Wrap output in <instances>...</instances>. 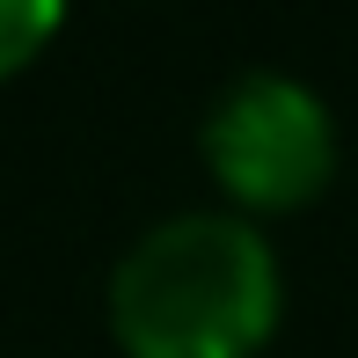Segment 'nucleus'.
<instances>
[{
  "label": "nucleus",
  "instance_id": "1",
  "mask_svg": "<svg viewBox=\"0 0 358 358\" xmlns=\"http://www.w3.org/2000/svg\"><path fill=\"white\" fill-rule=\"evenodd\" d=\"M124 358H256L278 336L285 271L241 213H169L117 256L103 292Z\"/></svg>",
  "mask_w": 358,
  "mask_h": 358
},
{
  "label": "nucleus",
  "instance_id": "3",
  "mask_svg": "<svg viewBox=\"0 0 358 358\" xmlns=\"http://www.w3.org/2000/svg\"><path fill=\"white\" fill-rule=\"evenodd\" d=\"M59 22H66V15H59L52 0H0V80L37 66L44 44L59 37Z\"/></svg>",
  "mask_w": 358,
  "mask_h": 358
},
{
  "label": "nucleus",
  "instance_id": "2",
  "mask_svg": "<svg viewBox=\"0 0 358 358\" xmlns=\"http://www.w3.org/2000/svg\"><path fill=\"white\" fill-rule=\"evenodd\" d=\"M198 154L227 213L241 220L300 213L336 176V117L292 73H234L198 124Z\"/></svg>",
  "mask_w": 358,
  "mask_h": 358
}]
</instances>
